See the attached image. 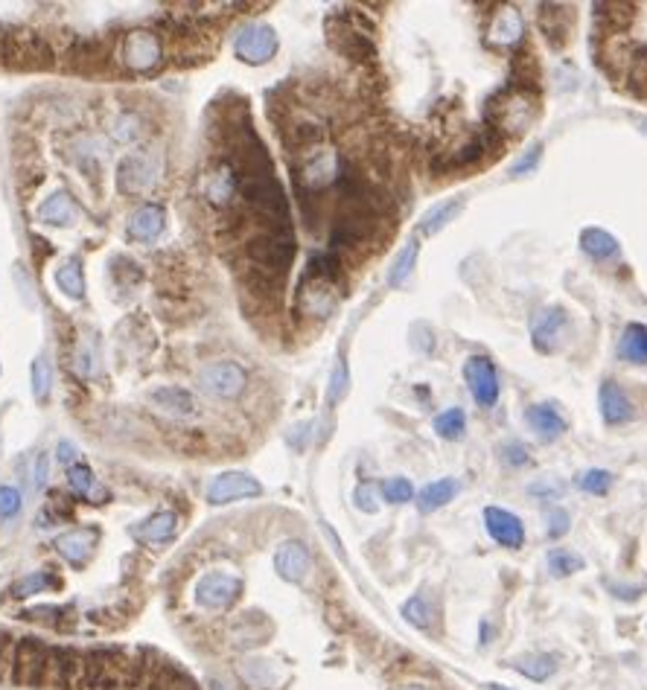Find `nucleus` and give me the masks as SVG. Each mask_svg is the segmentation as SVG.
<instances>
[{
    "instance_id": "18",
    "label": "nucleus",
    "mask_w": 647,
    "mask_h": 690,
    "mask_svg": "<svg viewBox=\"0 0 647 690\" xmlns=\"http://www.w3.org/2000/svg\"><path fill=\"white\" fill-rule=\"evenodd\" d=\"M525 38V18L516 6H499L493 20L487 27V44L493 47H516L519 41Z\"/></svg>"
},
{
    "instance_id": "32",
    "label": "nucleus",
    "mask_w": 647,
    "mask_h": 690,
    "mask_svg": "<svg viewBox=\"0 0 647 690\" xmlns=\"http://www.w3.org/2000/svg\"><path fill=\"white\" fill-rule=\"evenodd\" d=\"M461 207H464V198L458 195V198H446V202H441V204H435L432 210H426L423 213V218H420V225H417V230H420L423 236H435V234H441V230L450 225V222H455V216L461 213Z\"/></svg>"
},
{
    "instance_id": "5",
    "label": "nucleus",
    "mask_w": 647,
    "mask_h": 690,
    "mask_svg": "<svg viewBox=\"0 0 647 690\" xmlns=\"http://www.w3.org/2000/svg\"><path fill=\"white\" fill-rule=\"evenodd\" d=\"M53 59L56 53L44 36L27 33V29H15L9 36H0V61L4 65L38 70V67H53Z\"/></svg>"
},
{
    "instance_id": "12",
    "label": "nucleus",
    "mask_w": 647,
    "mask_h": 690,
    "mask_svg": "<svg viewBox=\"0 0 647 690\" xmlns=\"http://www.w3.org/2000/svg\"><path fill=\"white\" fill-rule=\"evenodd\" d=\"M464 382L469 396L482 408H493L499 402V373L487 355H469L464 364Z\"/></svg>"
},
{
    "instance_id": "15",
    "label": "nucleus",
    "mask_w": 647,
    "mask_h": 690,
    "mask_svg": "<svg viewBox=\"0 0 647 690\" xmlns=\"http://www.w3.org/2000/svg\"><path fill=\"white\" fill-rule=\"evenodd\" d=\"M484 527L490 533V539L502 548L516 551V548H522V542H525V525H522L516 513H510L505 507H487Z\"/></svg>"
},
{
    "instance_id": "33",
    "label": "nucleus",
    "mask_w": 647,
    "mask_h": 690,
    "mask_svg": "<svg viewBox=\"0 0 647 690\" xmlns=\"http://www.w3.org/2000/svg\"><path fill=\"white\" fill-rule=\"evenodd\" d=\"M152 402L161 405L164 411H170L175 416H196V411H198L196 396L190 391H184V388H175V385L152 391Z\"/></svg>"
},
{
    "instance_id": "54",
    "label": "nucleus",
    "mask_w": 647,
    "mask_h": 690,
    "mask_svg": "<svg viewBox=\"0 0 647 690\" xmlns=\"http://www.w3.org/2000/svg\"><path fill=\"white\" fill-rule=\"evenodd\" d=\"M12 646L15 641H9L6 632H0V676L6 678V670H9V655H12Z\"/></svg>"
},
{
    "instance_id": "53",
    "label": "nucleus",
    "mask_w": 647,
    "mask_h": 690,
    "mask_svg": "<svg viewBox=\"0 0 647 690\" xmlns=\"http://www.w3.org/2000/svg\"><path fill=\"white\" fill-rule=\"evenodd\" d=\"M531 496H542V498H560L563 496V484H555V480H542V484H534L528 489Z\"/></svg>"
},
{
    "instance_id": "56",
    "label": "nucleus",
    "mask_w": 647,
    "mask_h": 690,
    "mask_svg": "<svg viewBox=\"0 0 647 690\" xmlns=\"http://www.w3.org/2000/svg\"><path fill=\"white\" fill-rule=\"evenodd\" d=\"M612 591H615V598H621V600H635L642 594L639 585H612Z\"/></svg>"
},
{
    "instance_id": "10",
    "label": "nucleus",
    "mask_w": 647,
    "mask_h": 690,
    "mask_svg": "<svg viewBox=\"0 0 647 690\" xmlns=\"http://www.w3.org/2000/svg\"><path fill=\"white\" fill-rule=\"evenodd\" d=\"M248 373L236 361H211L198 370V388L216 400H236L245 391Z\"/></svg>"
},
{
    "instance_id": "20",
    "label": "nucleus",
    "mask_w": 647,
    "mask_h": 690,
    "mask_svg": "<svg viewBox=\"0 0 647 690\" xmlns=\"http://www.w3.org/2000/svg\"><path fill=\"white\" fill-rule=\"evenodd\" d=\"M239 186H243V175L236 172L234 163L222 161L216 166V170L207 172V181H204V195L207 202L216 204V207H228L234 202V195L239 193Z\"/></svg>"
},
{
    "instance_id": "6",
    "label": "nucleus",
    "mask_w": 647,
    "mask_h": 690,
    "mask_svg": "<svg viewBox=\"0 0 647 690\" xmlns=\"http://www.w3.org/2000/svg\"><path fill=\"white\" fill-rule=\"evenodd\" d=\"M50 655H53V646L41 644L36 638H20L9 655L6 678L18 685H47Z\"/></svg>"
},
{
    "instance_id": "27",
    "label": "nucleus",
    "mask_w": 647,
    "mask_h": 690,
    "mask_svg": "<svg viewBox=\"0 0 647 690\" xmlns=\"http://www.w3.org/2000/svg\"><path fill=\"white\" fill-rule=\"evenodd\" d=\"M68 489H70L73 496L91 501V504H106V501L111 498L108 489L100 487V480H97V475H93V469L85 466V464L68 466Z\"/></svg>"
},
{
    "instance_id": "50",
    "label": "nucleus",
    "mask_w": 647,
    "mask_h": 690,
    "mask_svg": "<svg viewBox=\"0 0 647 690\" xmlns=\"http://www.w3.org/2000/svg\"><path fill=\"white\" fill-rule=\"evenodd\" d=\"M353 501H356V507L364 510V513H377L379 504H377V493H373L371 484H359L356 487V496H353Z\"/></svg>"
},
{
    "instance_id": "40",
    "label": "nucleus",
    "mask_w": 647,
    "mask_h": 690,
    "mask_svg": "<svg viewBox=\"0 0 647 690\" xmlns=\"http://www.w3.org/2000/svg\"><path fill=\"white\" fill-rule=\"evenodd\" d=\"M50 391H53V364H50L47 355L41 353L33 361V396L38 402H47Z\"/></svg>"
},
{
    "instance_id": "19",
    "label": "nucleus",
    "mask_w": 647,
    "mask_h": 690,
    "mask_svg": "<svg viewBox=\"0 0 647 690\" xmlns=\"http://www.w3.org/2000/svg\"><path fill=\"white\" fill-rule=\"evenodd\" d=\"M82 218V207L68 190L50 193L44 202L38 204V222L53 225V227H73Z\"/></svg>"
},
{
    "instance_id": "47",
    "label": "nucleus",
    "mask_w": 647,
    "mask_h": 690,
    "mask_svg": "<svg viewBox=\"0 0 647 690\" xmlns=\"http://www.w3.org/2000/svg\"><path fill=\"white\" fill-rule=\"evenodd\" d=\"M138 117L134 114H123V117H117V123H114V140L120 143H129V140H138L140 131H138Z\"/></svg>"
},
{
    "instance_id": "43",
    "label": "nucleus",
    "mask_w": 647,
    "mask_h": 690,
    "mask_svg": "<svg viewBox=\"0 0 647 690\" xmlns=\"http://www.w3.org/2000/svg\"><path fill=\"white\" fill-rule=\"evenodd\" d=\"M612 480L615 478H612V472H607V469H587V472L578 475V487L589 496H607Z\"/></svg>"
},
{
    "instance_id": "44",
    "label": "nucleus",
    "mask_w": 647,
    "mask_h": 690,
    "mask_svg": "<svg viewBox=\"0 0 647 690\" xmlns=\"http://www.w3.org/2000/svg\"><path fill=\"white\" fill-rule=\"evenodd\" d=\"M379 496L388 501V504H409L414 498V487L409 478H391L379 487Z\"/></svg>"
},
{
    "instance_id": "55",
    "label": "nucleus",
    "mask_w": 647,
    "mask_h": 690,
    "mask_svg": "<svg viewBox=\"0 0 647 690\" xmlns=\"http://www.w3.org/2000/svg\"><path fill=\"white\" fill-rule=\"evenodd\" d=\"M56 452H59L56 457H59L65 466H70L73 460H76V446H73L70 440H59V448H56Z\"/></svg>"
},
{
    "instance_id": "25",
    "label": "nucleus",
    "mask_w": 647,
    "mask_h": 690,
    "mask_svg": "<svg viewBox=\"0 0 647 690\" xmlns=\"http://www.w3.org/2000/svg\"><path fill=\"white\" fill-rule=\"evenodd\" d=\"M179 533V516L172 510H158L149 519H143L138 527H132V536L143 545H164Z\"/></svg>"
},
{
    "instance_id": "51",
    "label": "nucleus",
    "mask_w": 647,
    "mask_h": 690,
    "mask_svg": "<svg viewBox=\"0 0 647 690\" xmlns=\"http://www.w3.org/2000/svg\"><path fill=\"white\" fill-rule=\"evenodd\" d=\"M502 457H505V464H510V466H525L528 464V448L522 446V443H516V440H510V443H505L502 446Z\"/></svg>"
},
{
    "instance_id": "11",
    "label": "nucleus",
    "mask_w": 647,
    "mask_h": 690,
    "mask_svg": "<svg viewBox=\"0 0 647 690\" xmlns=\"http://www.w3.org/2000/svg\"><path fill=\"white\" fill-rule=\"evenodd\" d=\"M280 47L277 33L268 24H245L234 38V53L239 61L245 65H266V61L275 59Z\"/></svg>"
},
{
    "instance_id": "3",
    "label": "nucleus",
    "mask_w": 647,
    "mask_h": 690,
    "mask_svg": "<svg viewBox=\"0 0 647 690\" xmlns=\"http://www.w3.org/2000/svg\"><path fill=\"white\" fill-rule=\"evenodd\" d=\"M487 120L496 131L522 134L531 123L537 120V97L525 88L510 85V88H505L502 93H499L496 99H490Z\"/></svg>"
},
{
    "instance_id": "1",
    "label": "nucleus",
    "mask_w": 647,
    "mask_h": 690,
    "mask_svg": "<svg viewBox=\"0 0 647 690\" xmlns=\"http://www.w3.org/2000/svg\"><path fill=\"white\" fill-rule=\"evenodd\" d=\"M245 257L252 259V266L257 268L260 277L280 280L292 268V259H295V236H292V227L289 230L268 227L263 234L252 236L245 245Z\"/></svg>"
},
{
    "instance_id": "13",
    "label": "nucleus",
    "mask_w": 647,
    "mask_h": 690,
    "mask_svg": "<svg viewBox=\"0 0 647 690\" xmlns=\"http://www.w3.org/2000/svg\"><path fill=\"white\" fill-rule=\"evenodd\" d=\"M569 315L563 306H542L531 315V341L539 353H555L566 336Z\"/></svg>"
},
{
    "instance_id": "36",
    "label": "nucleus",
    "mask_w": 647,
    "mask_h": 690,
    "mask_svg": "<svg viewBox=\"0 0 647 690\" xmlns=\"http://www.w3.org/2000/svg\"><path fill=\"white\" fill-rule=\"evenodd\" d=\"M417 254H420V245H417V239H411V242L394 257V263L388 268V277H385L391 289H400L405 280H409V274L414 271V263H417Z\"/></svg>"
},
{
    "instance_id": "57",
    "label": "nucleus",
    "mask_w": 647,
    "mask_h": 690,
    "mask_svg": "<svg viewBox=\"0 0 647 690\" xmlns=\"http://www.w3.org/2000/svg\"><path fill=\"white\" fill-rule=\"evenodd\" d=\"M396 690H432V687H426V685H420V682H414V685H403V687H396Z\"/></svg>"
},
{
    "instance_id": "26",
    "label": "nucleus",
    "mask_w": 647,
    "mask_h": 690,
    "mask_svg": "<svg viewBox=\"0 0 647 690\" xmlns=\"http://www.w3.org/2000/svg\"><path fill=\"white\" fill-rule=\"evenodd\" d=\"M140 690H198L190 676L175 670L172 664H143Z\"/></svg>"
},
{
    "instance_id": "16",
    "label": "nucleus",
    "mask_w": 647,
    "mask_h": 690,
    "mask_svg": "<svg viewBox=\"0 0 647 690\" xmlns=\"http://www.w3.org/2000/svg\"><path fill=\"white\" fill-rule=\"evenodd\" d=\"M155 175L158 170L146 155H129L117 166V190L123 195H140L155 184Z\"/></svg>"
},
{
    "instance_id": "22",
    "label": "nucleus",
    "mask_w": 647,
    "mask_h": 690,
    "mask_svg": "<svg viewBox=\"0 0 647 690\" xmlns=\"http://www.w3.org/2000/svg\"><path fill=\"white\" fill-rule=\"evenodd\" d=\"M525 420L528 425L534 428V434L539 437L542 443H555L566 434V416L557 411V405H548V402H539V405H531L525 411Z\"/></svg>"
},
{
    "instance_id": "28",
    "label": "nucleus",
    "mask_w": 647,
    "mask_h": 690,
    "mask_svg": "<svg viewBox=\"0 0 647 690\" xmlns=\"http://www.w3.org/2000/svg\"><path fill=\"white\" fill-rule=\"evenodd\" d=\"M106 59V41L100 38H73V44L68 47V61L79 70H100Z\"/></svg>"
},
{
    "instance_id": "38",
    "label": "nucleus",
    "mask_w": 647,
    "mask_h": 690,
    "mask_svg": "<svg viewBox=\"0 0 647 690\" xmlns=\"http://www.w3.org/2000/svg\"><path fill=\"white\" fill-rule=\"evenodd\" d=\"M467 432V414L461 408H446L443 414L435 416V434L441 440H461Z\"/></svg>"
},
{
    "instance_id": "48",
    "label": "nucleus",
    "mask_w": 647,
    "mask_h": 690,
    "mask_svg": "<svg viewBox=\"0 0 647 690\" xmlns=\"http://www.w3.org/2000/svg\"><path fill=\"white\" fill-rule=\"evenodd\" d=\"M20 510V493L15 487L0 484V519H15Z\"/></svg>"
},
{
    "instance_id": "8",
    "label": "nucleus",
    "mask_w": 647,
    "mask_h": 690,
    "mask_svg": "<svg viewBox=\"0 0 647 690\" xmlns=\"http://www.w3.org/2000/svg\"><path fill=\"white\" fill-rule=\"evenodd\" d=\"M243 577L228 571H211L196 583V603L207 612H228L243 598Z\"/></svg>"
},
{
    "instance_id": "2",
    "label": "nucleus",
    "mask_w": 647,
    "mask_h": 690,
    "mask_svg": "<svg viewBox=\"0 0 647 690\" xmlns=\"http://www.w3.org/2000/svg\"><path fill=\"white\" fill-rule=\"evenodd\" d=\"M243 193L245 204L263 218L268 227L275 230H289V198L284 193V186L275 175H252L243 178Z\"/></svg>"
},
{
    "instance_id": "31",
    "label": "nucleus",
    "mask_w": 647,
    "mask_h": 690,
    "mask_svg": "<svg viewBox=\"0 0 647 690\" xmlns=\"http://www.w3.org/2000/svg\"><path fill=\"white\" fill-rule=\"evenodd\" d=\"M455 496H458V480L455 478L432 480V484H426L420 493H417V510H420V513H435V510L450 504Z\"/></svg>"
},
{
    "instance_id": "49",
    "label": "nucleus",
    "mask_w": 647,
    "mask_h": 690,
    "mask_svg": "<svg viewBox=\"0 0 647 690\" xmlns=\"http://www.w3.org/2000/svg\"><path fill=\"white\" fill-rule=\"evenodd\" d=\"M344 393H347V364H344V359H339L336 370H332V379H330L327 400H330V402H339Z\"/></svg>"
},
{
    "instance_id": "7",
    "label": "nucleus",
    "mask_w": 647,
    "mask_h": 690,
    "mask_svg": "<svg viewBox=\"0 0 647 690\" xmlns=\"http://www.w3.org/2000/svg\"><path fill=\"white\" fill-rule=\"evenodd\" d=\"M117 59L132 73H152L164 61V41L155 29H132L120 41Z\"/></svg>"
},
{
    "instance_id": "35",
    "label": "nucleus",
    "mask_w": 647,
    "mask_h": 690,
    "mask_svg": "<svg viewBox=\"0 0 647 690\" xmlns=\"http://www.w3.org/2000/svg\"><path fill=\"white\" fill-rule=\"evenodd\" d=\"M619 355L630 364H647V327L644 323H630L619 341Z\"/></svg>"
},
{
    "instance_id": "41",
    "label": "nucleus",
    "mask_w": 647,
    "mask_h": 690,
    "mask_svg": "<svg viewBox=\"0 0 647 690\" xmlns=\"http://www.w3.org/2000/svg\"><path fill=\"white\" fill-rule=\"evenodd\" d=\"M47 585H53V577H50L47 571H33V574H27V577H20L12 589H9V594H12L15 600H27V598H33V594H41Z\"/></svg>"
},
{
    "instance_id": "58",
    "label": "nucleus",
    "mask_w": 647,
    "mask_h": 690,
    "mask_svg": "<svg viewBox=\"0 0 647 690\" xmlns=\"http://www.w3.org/2000/svg\"><path fill=\"white\" fill-rule=\"evenodd\" d=\"M484 687H487V690H514V687H507V685H496V682H487Z\"/></svg>"
},
{
    "instance_id": "37",
    "label": "nucleus",
    "mask_w": 647,
    "mask_h": 690,
    "mask_svg": "<svg viewBox=\"0 0 647 690\" xmlns=\"http://www.w3.org/2000/svg\"><path fill=\"white\" fill-rule=\"evenodd\" d=\"M542 33H546V38L551 41L555 47H560L563 41H566V33H569V12L560 6H542Z\"/></svg>"
},
{
    "instance_id": "46",
    "label": "nucleus",
    "mask_w": 647,
    "mask_h": 690,
    "mask_svg": "<svg viewBox=\"0 0 647 690\" xmlns=\"http://www.w3.org/2000/svg\"><path fill=\"white\" fill-rule=\"evenodd\" d=\"M542 149H546V146H542V143H534V146H531V149H528L525 155H522V158H519L514 166H510V178H522V175L534 172V170H537V163H539V158H542Z\"/></svg>"
},
{
    "instance_id": "42",
    "label": "nucleus",
    "mask_w": 647,
    "mask_h": 690,
    "mask_svg": "<svg viewBox=\"0 0 647 690\" xmlns=\"http://www.w3.org/2000/svg\"><path fill=\"white\" fill-rule=\"evenodd\" d=\"M403 618L409 621L411 626H417V630H429L432 626V609L429 603H426L423 594H414V598H409L403 603Z\"/></svg>"
},
{
    "instance_id": "9",
    "label": "nucleus",
    "mask_w": 647,
    "mask_h": 690,
    "mask_svg": "<svg viewBox=\"0 0 647 690\" xmlns=\"http://www.w3.org/2000/svg\"><path fill=\"white\" fill-rule=\"evenodd\" d=\"M339 306V280L304 274L298 286V312L307 318H330Z\"/></svg>"
},
{
    "instance_id": "24",
    "label": "nucleus",
    "mask_w": 647,
    "mask_h": 690,
    "mask_svg": "<svg viewBox=\"0 0 647 690\" xmlns=\"http://www.w3.org/2000/svg\"><path fill=\"white\" fill-rule=\"evenodd\" d=\"M598 405H601V416H603V423H610V425H621V423H627V420H633V414H635V408H633V402H630V396L624 393V388L619 382H603L601 385V391H598Z\"/></svg>"
},
{
    "instance_id": "34",
    "label": "nucleus",
    "mask_w": 647,
    "mask_h": 690,
    "mask_svg": "<svg viewBox=\"0 0 647 690\" xmlns=\"http://www.w3.org/2000/svg\"><path fill=\"white\" fill-rule=\"evenodd\" d=\"M56 286L65 291L70 300L85 297V271H82L79 257H70L56 268Z\"/></svg>"
},
{
    "instance_id": "59",
    "label": "nucleus",
    "mask_w": 647,
    "mask_h": 690,
    "mask_svg": "<svg viewBox=\"0 0 647 690\" xmlns=\"http://www.w3.org/2000/svg\"><path fill=\"white\" fill-rule=\"evenodd\" d=\"M635 125H639L642 134H647V117H639V120H635Z\"/></svg>"
},
{
    "instance_id": "23",
    "label": "nucleus",
    "mask_w": 647,
    "mask_h": 690,
    "mask_svg": "<svg viewBox=\"0 0 647 690\" xmlns=\"http://www.w3.org/2000/svg\"><path fill=\"white\" fill-rule=\"evenodd\" d=\"M164 225H166V213L161 204H140L138 210H134L129 216V239H134V242H152V239H158L164 234Z\"/></svg>"
},
{
    "instance_id": "29",
    "label": "nucleus",
    "mask_w": 647,
    "mask_h": 690,
    "mask_svg": "<svg viewBox=\"0 0 647 690\" xmlns=\"http://www.w3.org/2000/svg\"><path fill=\"white\" fill-rule=\"evenodd\" d=\"M560 658L548 655V653H534V655H522L510 662V670H516L519 676L531 678V682H548L551 676L557 673Z\"/></svg>"
},
{
    "instance_id": "17",
    "label": "nucleus",
    "mask_w": 647,
    "mask_h": 690,
    "mask_svg": "<svg viewBox=\"0 0 647 690\" xmlns=\"http://www.w3.org/2000/svg\"><path fill=\"white\" fill-rule=\"evenodd\" d=\"M275 571L280 574V580H286V583H304L312 571L309 548L298 539L284 542L275 553Z\"/></svg>"
},
{
    "instance_id": "45",
    "label": "nucleus",
    "mask_w": 647,
    "mask_h": 690,
    "mask_svg": "<svg viewBox=\"0 0 647 690\" xmlns=\"http://www.w3.org/2000/svg\"><path fill=\"white\" fill-rule=\"evenodd\" d=\"M571 527V516L563 507H551L546 513V533L548 539H563Z\"/></svg>"
},
{
    "instance_id": "21",
    "label": "nucleus",
    "mask_w": 647,
    "mask_h": 690,
    "mask_svg": "<svg viewBox=\"0 0 647 690\" xmlns=\"http://www.w3.org/2000/svg\"><path fill=\"white\" fill-rule=\"evenodd\" d=\"M53 548L59 551L61 559H68L73 568H82L91 559L93 548H97V530L93 527H76L68 530L53 542Z\"/></svg>"
},
{
    "instance_id": "39",
    "label": "nucleus",
    "mask_w": 647,
    "mask_h": 690,
    "mask_svg": "<svg viewBox=\"0 0 647 690\" xmlns=\"http://www.w3.org/2000/svg\"><path fill=\"white\" fill-rule=\"evenodd\" d=\"M583 557L575 551H566V548H551L548 551V571L555 574V577H571V574L583 571Z\"/></svg>"
},
{
    "instance_id": "30",
    "label": "nucleus",
    "mask_w": 647,
    "mask_h": 690,
    "mask_svg": "<svg viewBox=\"0 0 647 690\" xmlns=\"http://www.w3.org/2000/svg\"><path fill=\"white\" fill-rule=\"evenodd\" d=\"M580 248H583V254L587 257H592L595 263H603V259H612V257H619V239H615L610 230H603V227H587L580 234Z\"/></svg>"
},
{
    "instance_id": "52",
    "label": "nucleus",
    "mask_w": 647,
    "mask_h": 690,
    "mask_svg": "<svg viewBox=\"0 0 647 690\" xmlns=\"http://www.w3.org/2000/svg\"><path fill=\"white\" fill-rule=\"evenodd\" d=\"M50 480V452H41L36 460V487L44 489Z\"/></svg>"
},
{
    "instance_id": "4",
    "label": "nucleus",
    "mask_w": 647,
    "mask_h": 690,
    "mask_svg": "<svg viewBox=\"0 0 647 690\" xmlns=\"http://www.w3.org/2000/svg\"><path fill=\"white\" fill-rule=\"evenodd\" d=\"M298 190L300 195H316L330 190L332 184L341 181V161L339 152L330 146H312V149L300 152V163L295 166Z\"/></svg>"
},
{
    "instance_id": "14",
    "label": "nucleus",
    "mask_w": 647,
    "mask_h": 690,
    "mask_svg": "<svg viewBox=\"0 0 647 690\" xmlns=\"http://www.w3.org/2000/svg\"><path fill=\"white\" fill-rule=\"evenodd\" d=\"M263 493L260 480L252 478L248 472H222L211 480L207 487V501L211 504H231V501H243V498H257Z\"/></svg>"
}]
</instances>
